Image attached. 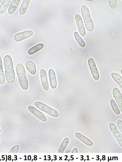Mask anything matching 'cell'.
<instances>
[{"mask_svg":"<svg viewBox=\"0 0 122 162\" xmlns=\"http://www.w3.org/2000/svg\"><path fill=\"white\" fill-rule=\"evenodd\" d=\"M3 62L6 81L10 85L13 84L15 79V74L11 57L9 54L5 56Z\"/></svg>","mask_w":122,"mask_h":162,"instance_id":"6da1fadb","label":"cell"},{"mask_svg":"<svg viewBox=\"0 0 122 162\" xmlns=\"http://www.w3.org/2000/svg\"><path fill=\"white\" fill-rule=\"evenodd\" d=\"M16 72L19 84L21 88L27 90L29 87L28 81L26 75V72L23 65L18 63L16 66Z\"/></svg>","mask_w":122,"mask_h":162,"instance_id":"7a4b0ae2","label":"cell"},{"mask_svg":"<svg viewBox=\"0 0 122 162\" xmlns=\"http://www.w3.org/2000/svg\"><path fill=\"white\" fill-rule=\"evenodd\" d=\"M81 12L86 29L89 32L93 31L94 25L88 8L86 5H83L81 8Z\"/></svg>","mask_w":122,"mask_h":162,"instance_id":"3957f363","label":"cell"},{"mask_svg":"<svg viewBox=\"0 0 122 162\" xmlns=\"http://www.w3.org/2000/svg\"><path fill=\"white\" fill-rule=\"evenodd\" d=\"M34 104L40 110L52 117H57L59 116V113L56 109L42 102L37 101Z\"/></svg>","mask_w":122,"mask_h":162,"instance_id":"277c9868","label":"cell"},{"mask_svg":"<svg viewBox=\"0 0 122 162\" xmlns=\"http://www.w3.org/2000/svg\"><path fill=\"white\" fill-rule=\"evenodd\" d=\"M88 63L93 78L95 80H98L99 78V74L94 60L92 57H89Z\"/></svg>","mask_w":122,"mask_h":162,"instance_id":"5b68a950","label":"cell"},{"mask_svg":"<svg viewBox=\"0 0 122 162\" xmlns=\"http://www.w3.org/2000/svg\"><path fill=\"white\" fill-rule=\"evenodd\" d=\"M33 33V31L30 30L18 33L14 35L13 39L16 41H20L31 36Z\"/></svg>","mask_w":122,"mask_h":162,"instance_id":"8992f818","label":"cell"},{"mask_svg":"<svg viewBox=\"0 0 122 162\" xmlns=\"http://www.w3.org/2000/svg\"><path fill=\"white\" fill-rule=\"evenodd\" d=\"M110 129L121 147L122 146V135L116 125L113 123L109 124Z\"/></svg>","mask_w":122,"mask_h":162,"instance_id":"52a82bcc","label":"cell"},{"mask_svg":"<svg viewBox=\"0 0 122 162\" xmlns=\"http://www.w3.org/2000/svg\"><path fill=\"white\" fill-rule=\"evenodd\" d=\"M40 76L43 89L45 91H48L49 88V86L48 80L47 73L45 69L42 68L40 70Z\"/></svg>","mask_w":122,"mask_h":162,"instance_id":"ba28073f","label":"cell"},{"mask_svg":"<svg viewBox=\"0 0 122 162\" xmlns=\"http://www.w3.org/2000/svg\"><path fill=\"white\" fill-rule=\"evenodd\" d=\"M75 19L80 34L81 36H84L86 34V31L81 16L78 14H76Z\"/></svg>","mask_w":122,"mask_h":162,"instance_id":"9c48e42d","label":"cell"},{"mask_svg":"<svg viewBox=\"0 0 122 162\" xmlns=\"http://www.w3.org/2000/svg\"><path fill=\"white\" fill-rule=\"evenodd\" d=\"M29 111L41 121L45 122L47 118L45 115L34 106L30 105L28 107Z\"/></svg>","mask_w":122,"mask_h":162,"instance_id":"30bf717a","label":"cell"},{"mask_svg":"<svg viewBox=\"0 0 122 162\" xmlns=\"http://www.w3.org/2000/svg\"><path fill=\"white\" fill-rule=\"evenodd\" d=\"M113 97L117 103L121 112H122V95L119 89L116 87L113 88L112 91Z\"/></svg>","mask_w":122,"mask_h":162,"instance_id":"8fae6325","label":"cell"},{"mask_svg":"<svg viewBox=\"0 0 122 162\" xmlns=\"http://www.w3.org/2000/svg\"><path fill=\"white\" fill-rule=\"evenodd\" d=\"M48 76L50 86L53 89H56L57 87V81L54 71L50 69L48 71Z\"/></svg>","mask_w":122,"mask_h":162,"instance_id":"7c38bea8","label":"cell"},{"mask_svg":"<svg viewBox=\"0 0 122 162\" xmlns=\"http://www.w3.org/2000/svg\"><path fill=\"white\" fill-rule=\"evenodd\" d=\"M25 66L27 70L31 74L34 75L36 74L37 72L36 66L33 61L31 60L27 61Z\"/></svg>","mask_w":122,"mask_h":162,"instance_id":"4fadbf2b","label":"cell"},{"mask_svg":"<svg viewBox=\"0 0 122 162\" xmlns=\"http://www.w3.org/2000/svg\"><path fill=\"white\" fill-rule=\"evenodd\" d=\"M75 136L78 140L85 145L89 146H92L93 145L92 141L82 134L79 133H76L75 134Z\"/></svg>","mask_w":122,"mask_h":162,"instance_id":"5bb4252c","label":"cell"},{"mask_svg":"<svg viewBox=\"0 0 122 162\" xmlns=\"http://www.w3.org/2000/svg\"><path fill=\"white\" fill-rule=\"evenodd\" d=\"M21 0H13L8 9V13L9 14L13 13L16 11Z\"/></svg>","mask_w":122,"mask_h":162,"instance_id":"9a60e30c","label":"cell"},{"mask_svg":"<svg viewBox=\"0 0 122 162\" xmlns=\"http://www.w3.org/2000/svg\"><path fill=\"white\" fill-rule=\"evenodd\" d=\"M30 1V0H24L23 1L19 10L20 15H23L26 13Z\"/></svg>","mask_w":122,"mask_h":162,"instance_id":"2e32d148","label":"cell"},{"mask_svg":"<svg viewBox=\"0 0 122 162\" xmlns=\"http://www.w3.org/2000/svg\"><path fill=\"white\" fill-rule=\"evenodd\" d=\"M44 46L42 43L38 44L30 48L28 51V53L29 55H33L42 49Z\"/></svg>","mask_w":122,"mask_h":162,"instance_id":"e0dca14e","label":"cell"},{"mask_svg":"<svg viewBox=\"0 0 122 162\" xmlns=\"http://www.w3.org/2000/svg\"><path fill=\"white\" fill-rule=\"evenodd\" d=\"M111 76L113 80L122 88V77L118 73L113 72L111 74Z\"/></svg>","mask_w":122,"mask_h":162,"instance_id":"ac0fdd59","label":"cell"},{"mask_svg":"<svg viewBox=\"0 0 122 162\" xmlns=\"http://www.w3.org/2000/svg\"><path fill=\"white\" fill-rule=\"evenodd\" d=\"M5 78L3 70L2 59L0 55V84L1 85H4L5 83Z\"/></svg>","mask_w":122,"mask_h":162,"instance_id":"d6986e66","label":"cell"},{"mask_svg":"<svg viewBox=\"0 0 122 162\" xmlns=\"http://www.w3.org/2000/svg\"><path fill=\"white\" fill-rule=\"evenodd\" d=\"M11 0H4L0 5V14H3L7 9Z\"/></svg>","mask_w":122,"mask_h":162,"instance_id":"ffe728a7","label":"cell"},{"mask_svg":"<svg viewBox=\"0 0 122 162\" xmlns=\"http://www.w3.org/2000/svg\"><path fill=\"white\" fill-rule=\"evenodd\" d=\"M74 36L79 45L82 47H84L85 46V42L77 32H74Z\"/></svg>","mask_w":122,"mask_h":162,"instance_id":"44dd1931","label":"cell"},{"mask_svg":"<svg viewBox=\"0 0 122 162\" xmlns=\"http://www.w3.org/2000/svg\"><path fill=\"white\" fill-rule=\"evenodd\" d=\"M68 138H66L63 140L58 151L59 153H63L66 149L69 143Z\"/></svg>","mask_w":122,"mask_h":162,"instance_id":"7402d4cb","label":"cell"},{"mask_svg":"<svg viewBox=\"0 0 122 162\" xmlns=\"http://www.w3.org/2000/svg\"><path fill=\"white\" fill-rule=\"evenodd\" d=\"M110 104L114 112L117 115L120 114V111L115 101L113 99L110 101Z\"/></svg>","mask_w":122,"mask_h":162,"instance_id":"603a6c76","label":"cell"},{"mask_svg":"<svg viewBox=\"0 0 122 162\" xmlns=\"http://www.w3.org/2000/svg\"><path fill=\"white\" fill-rule=\"evenodd\" d=\"M109 4L112 9H115L117 6V0H109Z\"/></svg>","mask_w":122,"mask_h":162,"instance_id":"cb8c5ba5","label":"cell"},{"mask_svg":"<svg viewBox=\"0 0 122 162\" xmlns=\"http://www.w3.org/2000/svg\"><path fill=\"white\" fill-rule=\"evenodd\" d=\"M19 145H17L13 146L9 151V153H17L19 150Z\"/></svg>","mask_w":122,"mask_h":162,"instance_id":"d4e9b609","label":"cell"},{"mask_svg":"<svg viewBox=\"0 0 122 162\" xmlns=\"http://www.w3.org/2000/svg\"><path fill=\"white\" fill-rule=\"evenodd\" d=\"M117 125L120 130L121 132H122V121L121 119H118L117 121Z\"/></svg>","mask_w":122,"mask_h":162,"instance_id":"484cf974","label":"cell"},{"mask_svg":"<svg viewBox=\"0 0 122 162\" xmlns=\"http://www.w3.org/2000/svg\"><path fill=\"white\" fill-rule=\"evenodd\" d=\"M78 152V150L77 148H74L72 151V153H77Z\"/></svg>","mask_w":122,"mask_h":162,"instance_id":"4316f807","label":"cell"},{"mask_svg":"<svg viewBox=\"0 0 122 162\" xmlns=\"http://www.w3.org/2000/svg\"><path fill=\"white\" fill-rule=\"evenodd\" d=\"M2 1V0H0V3Z\"/></svg>","mask_w":122,"mask_h":162,"instance_id":"83f0119b","label":"cell"},{"mask_svg":"<svg viewBox=\"0 0 122 162\" xmlns=\"http://www.w3.org/2000/svg\"><path fill=\"white\" fill-rule=\"evenodd\" d=\"M87 1H92L93 0H87Z\"/></svg>","mask_w":122,"mask_h":162,"instance_id":"f1b7e54d","label":"cell"},{"mask_svg":"<svg viewBox=\"0 0 122 162\" xmlns=\"http://www.w3.org/2000/svg\"><path fill=\"white\" fill-rule=\"evenodd\" d=\"M121 74H122V70H121Z\"/></svg>","mask_w":122,"mask_h":162,"instance_id":"f546056e","label":"cell"},{"mask_svg":"<svg viewBox=\"0 0 122 162\" xmlns=\"http://www.w3.org/2000/svg\"><path fill=\"white\" fill-rule=\"evenodd\" d=\"M1 129H0V133H1Z\"/></svg>","mask_w":122,"mask_h":162,"instance_id":"4dcf8cb0","label":"cell"}]
</instances>
